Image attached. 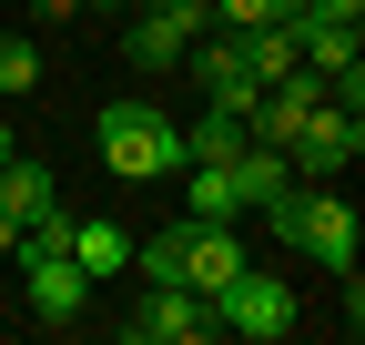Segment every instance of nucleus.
Returning <instances> with one entry per match:
<instances>
[{
    "label": "nucleus",
    "instance_id": "obj_4",
    "mask_svg": "<svg viewBox=\"0 0 365 345\" xmlns=\"http://www.w3.org/2000/svg\"><path fill=\"white\" fill-rule=\"evenodd\" d=\"M203 31H213V11H203V0H143L122 41H132V61H143V71H173Z\"/></svg>",
    "mask_w": 365,
    "mask_h": 345
},
{
    "label": "nucleus",
    "instance_id": "obj_3",
    "mask_svg": "<svg viewBox=\"0 0 365 345\" xmlns=\"http://www.w3.org/2000/svg\"><path fill=\"white\" fill-rule=\"evenodd\" d=\"M213 325H223V335H244V345H284V335H294V284H274V274L244 264L234 284L213 294Z\"/></svg>",
    "mask_w": 365,
    "mask_h": 345
},
{
    "label": "nucleus",
    "instance_id": "obj_11",
    "mask_svg": "<svg viewBox=\"0 0 365 345\" xmlns=\"http://www.w3.org/2000/svg\"><path fill=\"white\" fill-rule=\"evenodd\" d=\"M0 213H11L21 234H31V224H51V213H61V193H51V172H41L31 153H11V163H0Z\"/></svg>",
    "mask_w": 365,
    "mask_h": 345
},
{
    "label": "nucleus",
    "instance_id": "obj_10",
    "mask_svg": "<svg viewBox=\"0 0 365 345\" xmlns=\"http://www.w3.org/2000/svg\"><path fill=\"white\" fill-rule=\"evenodd\" d=\"M51 234H61V254H71L91 284H112V274L132 264V234H122V224H102V213H91V224H61V213H51Z\"/></svg>",
    "mask_w": 365,
    "mask_h": 345
},
{
    "label": "nucleus",
    "instance_id": "obj_8",
    "mask_svg": "<svg viewBox=\"0 0 365 345\" xmlns=\"http://www.w3.org/2000/svg\"><path fill=\"white\" fill-rule=\"evenodd\" d=\"M355 203L345 193H304V213H294V244L314 254V264H335V274H355Z\"/></svg>",
    "mask_w": 365,
    "mask_h": 345
},
{
    "label": "nucleus",
    "instance_id": "obj_12",
    "mask_svg": "<svg viewBox=\"0 0 365 345\" xmlns=\"http://www.w3.org/2000/svg\"><path fill=\"white\" fill-rule=\"evenodd\" d=\"M234 193H244V213H264L274 193H294V163L274 153V143H244L234 153Z\"/></svg>",
    "mask_w": 365,
    "mask_h": 345
},
{
    "label": "nucleus",
    "instance_id": "obj_16",
    "mask_svg": "<svg viewBox=\"0 0 365 345\" xmlns=\"http://www.w3.org/2000/svg\"><path fill=\"white\" fill-rule=\"evenodd\" d=\"M203 11H213L223 31H264V21H284V31H294V21H304V0H203Z\"/></svg>",
    "mask_w": 365,
    "mask_h": 345
},
{
    "label": "nucleus",
    "instance_id": "obj_14",
    "mask_svg": "<svg viewBox=\"0 0 365 345\" xmlns=\"http://www.w3.org/2000/svg\"><path fill=\"white\" fill-rule=\"evenodd\" d=\"M234 153H244V112H213L203 102V122L182 133V163H234Z\"/></svg>",
    "mask_w": 365,
    "mask_h": 345
},
{
    "label": "nucleus",
    "instance_id": "obj_2",
    "mask_svg": "<svg viewBox=\"0 0 365 345\" xmlns=\"http://www.w3.org/2000/svg\"><path fill=\"white\" fill-rule=\"evenodd\" d=\"M21 294H31V315H41V325H71V315L91 305V274L61 254L51 224H31V234H21Z\"/></svg>",
    "mask_w": 365,
    "mask_h": 345
},
{
    "label": "nucleus",
    "instance_id": "obj_17",
    "mask_svg": "<svg viewBox=\"0 0 365 345\" xmlns=\"http://www.w3.org/2000/svg\"><path fill=\"white\" fill-rule=\"evenodd\" d=\"M31 81H41V51H31V41H21V31H0V92H11V102H21V92H31Z\"/></svg>",
    "mask_w": 365,
    "mask_h": 345
},
{
    "label": "nucleus",
    "instance_id": "obj_9",
    "mask_svg": "<svg viewBox=\"0 0 365 345\" xmlns=\"http://www.w3.org/2000/svg\"><path fill=\"white\" fill-rule=\"evenodd\" d=\"M234 274H244V234H234V224H193V244H182V284L213 305Z\"/></svg>",
    "mask_w": 365,
    "mask_h": 345
},
{
    "label": "nucleus",
    "instance_id": "obj_18",
    "mask_svg": "<svg viewBox=\"0 0 365 345\" xmlns=\"http://www.w3.org/2000/svg\"><path fill=\"white\" fill-rule=\"evenodd\" d=\"M304 21H365V0H304Z\"/></svg>",
    "mask_w": 365,
    "mask_h": 345
},
{
    "label": "nucleus",
    "instance_id": "obj_21",
    "mask_svg": "<svg viewBox=\"0 0 365 345\" xmlns=\"http://www.w3.org/2000/svg\"><path fill=\"white\" fill-rule=\"evenodd\" d=\"M0 163H11V122H0Z\"/></svg>",
    "mask_w": 365,
    "mask_h": 345
},
{
    "label": "nucleus",
    "instance_id": "obj_15",
    "mask_svg": "<svg viewBox=\"0 0 365 345\" xmlns=\"http://www.w3.org/2000/svg\"><path fill=\"white\" fill-rule=\"evenodd\" d=\"M182 244H193V213H182V224H163V234H143V244H132V264H143L153 284H182Z\"/></svg>",
    "mask_w": 365,
    "mask_h": 345
},
{
    "label": "nucleus",
    "instance_id": "obj_5",
    "mask_svg": "<svg viewBox=\"0 0 365 345\" xmlns=\"http://www.w3.org/2000/svg\"><path fill=\"white\" fill-rule=\"evenodd\" d=\"M122 335H132V345H203V335H223V325H213V305H203L193 284H153V305L122 315Z\"/></svg>",
    "mask_w": 365,
    "mask_h": 345
},
{
    "label": "nucleus",
    "instance_id": "obj_19",
    "mask_svg": "<svg viewBox=\"0 0 365 345\" xmlns=\"http://www.w3.org/2000/svg\"><path fill=\"white\" fill-rule=\"evenodd\" d=\"M31 11H41V21H71V11H81V0H31Z\"/></svg>",
    "mask_w": 365,
    "mask_h": 345
},
{
    "label": "nucleus",
    "instance_id": "obj_20",
    "mask_svg": "<svg viewBox=\"0 0 365 345\" xmlns=\"http://www.w3.org/2000/svg\"><path fill=\"white\" fill-rule=\"evenodd\" d=\"M0 254H21V224H11V213H0Z\"/></svg>",
    "mask_w": 365,
    "mask_h": 345
},
{
    "label": "nucleus",
    "instance_id": "obj_7",
    "mask_svg": "<svg viewBox=\"0 0 365 345\" xmlns=\"http://www.w3.org/2000/svg\"><path fill=\"white\" fill-rule=\"evenodd\" d=\"M182 61H193V81H203V102H213V112H254V92H264V81L244 71V41H234V31H203Z\"/></svg>",
    "mask_w": 365,
    "mask_h": 345
},
{
    "label": "nucleus",
    "instance_id": "obj_1",
    "mask_svg": "<svg viewBox=\"0 0 365 345\" xmlns=\"http://www.w3.org/2000/svg\"><path fill=\"white\" fill-rule=\"evenodd\" d=\"M91 143H102V163L122 172V183H163V172H182V122L153 112V102H102Z\"/></svg>",
    "mask_w": 365,
    "mask_h": 345
},
{
    "label": "nucleus",
    "instance_id": "obj_13",
    "mask_svg": "<svg viewBox=\"0 0 365 345\" xmlns=\"http://www.w3.org/2000/svg\"><path fill=\"white\" fill-rule=\"evenodd\" d=\"M182 193H193V224H244L234 163H182Z\"/></svg>",
    "mask_w": 365,
    "mask_h": 345
},
{
    "label": "nucleus",
    "instance_id": "obj_6",
    "mask_svg": "<svg viewBox=\"0 0 365 345\" xmlns=\"http://www.w3.org/2000/svg\"><path fill=\"white\" fill-rule=\"evenodd\" d=\"M355 153H365V112H345V102H314L304 133L284 143V163H304V172H345Z\"/></svg>",
    "mask_w": 365,
    "mask_h": 345
}]
</instances>
